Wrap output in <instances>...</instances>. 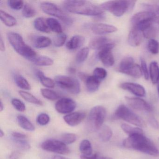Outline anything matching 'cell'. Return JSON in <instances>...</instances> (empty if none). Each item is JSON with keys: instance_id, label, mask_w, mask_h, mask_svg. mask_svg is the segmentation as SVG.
<instances>
[{"instance_id": "cell-1", "label": "cell", "mask_w": 159, "mask_h": 159, "mask_svg": "<svg viewBox=\"0 0 159 159\" xmlns=\"http://www.w3.org/2000/svg\"><path fill=\"white\" fill-rule=\"evenodd\" d=\"M124 147L139 151L153 156H159V150L150 139L143 134H135L129 136L123 142Z\"/></svg>"}, {"instance_id": "cell-2", "label": "cell", "mask_w": 159, "mask_h": 159, "mask_svg": "<svg viewBox=\"0 0 159 159\" xmlns=\"http://www.w3.org/2000/svg\"><path fill=\"white\" fill-rule=\"evenodd\" d=\"M63 6L66 11L75 14L97 17L104 13L101 7L88 1H66Z\"/></svg>"}, {"instance_id": "cell-3", "label": "cell", "mask_w": 159, "mask_h": 159, "mask_svg": "<svg viewBox=\"0 0 159 159\" xmlns=\"http://www.w3.org/2000/svg\"><path fill=\"white\" fill-rule=\"evenodd\" d=\"M9 42L15 51L23 57L30 61L33 57L37 56L36 52L26 44L21 35L15 32H10L8 34Z\"/></svg>"}, {"instance_id": "cell-4", "label": "cell", "mask_w": 159, "mask_h": 159, "mask_svg": "<svg viewBox=\"0 0 159 159\" xmlns=\"http://www.w3.org/2000/svg\"><path fill=\"white\" fill-rule=\"evenodd\" d=\"M135 2L134 1H110L102 3L100 7L117 17H120L126 12L131 11Z\"/></svg>"}, {"instance_id": "cell-5", "label": "cell", "mask_w": 159, "mask_h": 159, "mask_svg": "<svg viewBox=\"0 0 159 159\" xmlns=\"http://www.w3.org/2000/svg\"><path fill=\"white\" fill-rule=\"evenodd\" d=\"M107 111L104 107L96 106L90 111L87 121V130L95 132L100 130L106 118Z\"/></svg>"}, {"instance_id": "cell-6", "label": "cell", "mask_w": 159, "mask_h": 159, "mask_svg": "<svg viewBox=\"0 0 159 159\" xmlns=\"http://www.w3.org/2000/svg\"><path fill=\"white\" fill-rule=\"evenodd\" d=\"M41 8L46 14L57 17L63 23L68 25H71L73 23L71 17L64 12L60 8L54 3L50 2H43L41 3Z\"/></svg>"}, {"instance_id": "cell-7", "label": "cell", "mask_w": 159, "mask_h": 159, "mask_svg": "<svg viewBox=\"0 0 159 159\" xmlns=\"http://www.w3.org/2000/svg\"><path fill=\"white\" fill-rule=\"evenodd\" d=\"M55 82L59 87L70 93L76 95L80 92V84L76 78L70 76L58 75L55 78Z\"/></svg>"}, {"instance_id": "cell-8", "label": "cell", "mask_w": 159, "mask_h": 159, "mask_svg": "<svg viewBox=\"0 0 159 159\" xmlns=\"http://www.w3.org/2000/svg\"><path fill=\"white\" fill-rule=\"evenodd\" d=\"M114 116L117 119H122L136 126L142 127L145 124L144 121L138 115L125 105H121L118 107L114 113Z\"/></svg>"}, {"instance_id": "cell-9", "label": "cell", "mask_w": 159, "mask_h": 159, "mask_svg": "<svg viewBox=\"0 0 159 159\" xmlns=\"http://www.w3.org/2000/svg\"><path fill=\"white\" fill-rule=\"evenodd\" d=\"M43 149L46 151L61 154H68L70 152L69 148L62 140L47 139L41 144Z\"/></svg>"}, {"instance_id": "cell-10", "label": "cell", "mask_w": 159, "mask_h": 159, "mask_svg": "<svg viewBox=\"0 0 159 159\" xmlns=\"http://www.w3.org/2000/svg\"><path fill=\"white\" fill-rule=\"evenodd\" d=\"M76 102L68 98H64L59 99L55 104L57 111L61 114H70L76 109Z\"/></svg>"}, {"instance_id": "cell-11", "label": "cell", "mask_w": 159, "mask_h": 159, "mask_svg": "<svg viewBox=\"0 0 159 159\" xmlns=\"http://www.w3.org/2000/svg\"><path fill=\"white\" fill-rule=\"evenodd\" d=\"M126 103L131 107L136 110L150 112L152 111L150 105L145 100L139 98L125 97Z\"/></svg>"}, {"instance_id": "cell-12", "label": "cell", "mask_w": 159, "mask_h": 159, "mask_svg": "<svg viewBox=\"0 0 159 159\" xmlns=\"http://www.w3.org/2000/svg\"><path fill=\"white\" fill-rule=\"evenodd\" d=\"M111 46H115V43L111 40L105 37L94 38L89 43L90 48L98 51Z\"/></svg>"}, {"instance_id": "cell-13", "label": "cell", "mask_w": 159, "mask_h": 159, "mask_svg": "<svg viewBox=\"0 0 159 159\" xmlns=\"http://www.w3.org/2000/svg\"><path fill=\"white\" fill-rule=\"evenodd\" d=\"M115 46H110L100 50L98 52V58L101 60L104 66L107 67L112 66L114 64V58L112 51Z\"/></svg>"}, {"instance_id": "cell-14", "label": "cell", "mask_w": 159, "mask_h": 159, "mask_svg": "<svg viewBox=\"0 0 159 159\" xmlns=\"http://www.w3.org/2000/svg\"><path fill=\"white\" fill-rule=\"evenodd\" d=\"M91 29L93 33L98 35L110 34L118 30L114 26L102 23L93 24L91 25Z\"/></svg>"}, {"instance_id": "cell-15", "label": "cell", "mask_w": 159, "mask_h": 159, "mask_svg": "<svg viewBox=\"0 0 159 159\" xmlns=\"http://www.w3.org/2000/svg\"><path fill=\"white\" fill-rule=\"evenodd\" d=\"M120 86L122 89L129 91L137 96L142 97L146 95V92L145 88L138 84L131 82L123 83L120 84Z\"/></svg>"}, {"instance_id": "cell-16", "label": "cell", "mask_w": 159, "mask_h": 159, "mask_svg": "<svg viewBox=\"0 0 159 159\" xmlns=\"http://www.w3.org/2000/svg\"><path fill=\"white\" fill-rule=\"evenodd\" d=\"M155 19H156V16L155 13L150 11H145L139 12L134 15L131 18V23L132 26L134 27L147 20Z\"/></svg>"}, {"instance_id": "cell-17", "label": "cell", "mask_w": 159, "mask_h": 159, "mask_svg": "<svg viewBox=\"0 0 159 159\" xmlns=\"http://www.w3.org/2000/svg\"><path fill=\"white\" fill-rule=\"evenodd\" d=\"M85 118V114L83 112H74L66 115L64 120L70 126H74L80 124Z\"/></svg>"}, {"instance_id": "cell-18", "label": "cell", "mask_w": 159, "mask_h": 159, "mask_svg": "<svg viewBox=\"0 0 159 159\" xmlns=\"http://www.w3.org/2000/svg\"><path fill=\"white\" fill-rule=\"evenodd\" d=\"M143 37V34L141 31L133 28L128 35V43L132 47L139 46L142 42Z\"/></svg>"}, {"instance_id": "cell-19", "label": "cell", "mask_w": 159, "mask_h": 159, "mask_svg": "<svg viewBox=\"0 0 159 159\" xmlns=\"http://www.w3.org/2000/svg\"><path fill=\"white\" fill-rule=\"evenodd\" d=\"M85 42V38L81 35H75L70 39L66 44V47L70 50H74L80 48Z\"/></svg>"}, {"instance_id": "cell-20", "label": "cell", "mask_w": 159, "mask_h": 159, "mask_svg": "<svg viewBox=\"0 0 159 159\" xmlns=\"http://www.w3.org/2000/svg\"><path fill=\"white\" fill-rule=\"evenodd\" d=\"M86 89L89 93H94L98 90L100 84V80L93 76H88L84 82Z\"/></svg>"}, {"instance_id": "cell-21", "label": "cell", "mask_w": 159, "mask_h": 159, "mask_svg": "<svg viewBox=\"0 0 159 159\" xmlns=\"http://www.w3.org/2000/svg\"><path fill=\"white\" fill-rule=\"evenodd\" d=\"M35 65L41 66H52L53 64V60L47 56H38L33 57L30 60Z\"/></svg>"}, {"instance_id": "cell-22", "label": "cell", "mask_w": 159, "mask_h": 159, "mask_svg": "<svg viewBox=\"0 0 159 159\" xmlns=\"http://www.w3.org/2000/svg\"><path fill=\"white\" fill-rule=\"evenodd\" d=\"M0 18L3 24L8 27H13L17 24V20L15 17L6 12L4 11H0Z\"/></svg>"}, {"instance_id": "cell-23", "label": "cell", "mask_w": 159, "mask_h": 159, "mask_svg": "<svg viewBox=\"0 0 159 159\" xmlns=\"http://www.w3.org/2000/svg\"><path fill=\"white\" fill-rule=\"evenodd\" d=\"M149 73L152 83H157L159 81V66L155 61H153L150 64Z\"/></svg>"}, {"instance_id": "cell-24", "label": "cell", "mask_w": 159, "mask_h": 159, "mask_svg": "<svg viewBox=\"0 0 159 159\" xmlns=\"http://www.w3.org/2000/svg\"><path fill=\"white\" fill-rule=\"evenodd\" d=\"M52 44L50 38L45 36L37 37L34 41V46L38 49H43L49 47Z\"/></svg>"}, {"instance_id": "cell-25", "label": "cell", "mask_w": 159, "mask_h": 159, "mask_svg": "<svg viewBox=\"0 0 159 159\" xmlns=\"http://www.w3.org/2000/svg\"><path fill=\"white\" fill-rule=\"evenodd\" d=\"M17 120L19 125L25 130L31 132L35 130V126L25 116L19 115L17 117Z\"/></svg>"}, {"instance_id": "cell-26", "label": "cell", "mask_w": 159, "mask_h": 159, "mask_svg": "<svg viewBox=\"0 0 159 159\" xmlns=\"http://www.w3.org/2000/svg\"><path fill=\"white\" fill-rule=\"evenodd\" d=\"M37 75L40 81L43 86L48 88H53L55 86V81L51 78L46 77L44 73L41 70L37 71Z\"/></svg>"}, {"instance_id": "cell-27", "label": "cell", "mask_w": 159, "mask_h": 159, "mask_svg": "<svg viewBox=\"0 0 159 159\" xmlns=\"http://www.w3.org/2000/svg\"><path fill=\"white\" fill-rule=\"evenodd\" d=\"M134 64L133 57H126L121 61L119 66V71L121 73L125 74L126 71Z\"/></svg>"}, {"instance_id": "cell-28", "label": "cell", "mask_w": 159, "mask_h": 159, "mask_svg": "<svg viewBox=\"0 0 159 159\" xmlns=\"http://www.w3.org/2000/svg\"><path fill=\"white\" fill-rule=\"evenodd\" d=\"M46 22L50 30L57 34L62 33V26L58 20L53 18H48L46 19Z\"/></svg>"}, {"instance_id": "cell-29", "label": "cell", "mask_w": 159, "mask_h": 159, "mask_svg": "<svg viewBox=\"0 0 159 159\" xmlns=\"http://www.w3.org/2000/svg\"><path fill=\"white\" fill-rule=\"evenodd\" d=\"M112 135V130L109 126L104 125L99 130L98 137L103 142H107L111 138Z\"/></svg>"}, {"instance_id": "cell-30", "label": "cell", "mask_w": 159, "mask_h": 159, "mask_svg": "<svg viewBox=\"0 0 159 159\" xmlns=\"http://www.w3.org/2000/svg\"><path fill=\"white\" fill-rule=\"evenodd\" d=\"M34 26L38 31L43 33H49L50 32V29L47 25L46 22L42 17H39L34 20Z\"/></svg>"}, {"instance_id": "cell-31", "label": "cell", "mask_w": 159, "mask_h": 159, "mask_svg": "<svg viewBox=\"0 0 159 159\" xmlns=\"http://www.w3.org/2000/svg\"><path fill=\"white\" fill-rule=\"evenodd\" d=\"M19 94L25 100L29 103L35 105L42 106L43 105L42 102L39 99L34 96L32 94L27 92L24 91H19Z\"/></svg>"}, {"instance_id": "cell-32", "label": "cell", "mask_w": 159, "mask_h": 159, "mask_svg": "<svg viewBox=\"0 0 159 159\" xmlns=\"http://www.w3.org/2000/svg\"><path fill=\"white\" fill-rule=\"evenodd\" d=\"M80 150L83 155H92L93 148L91 142L88 139H84L81 141L80 146Z\"/></svg>"}, {"instance_id": "cell-33", "label": "cell", "mask_w": 159, "mask_h": 159, "mask_svg": "<svg viewBox=\"0 0 159 159\" xmlns=\"http://www.w3.org/2000/svg\"><path fill=\"white\" fill-rule=\"evenodd\" d=\"M15 81L18 87L25 90H30L31 89L30 84L27 80L22 75L16 74L15 76Z\"/></svg>"}, {"instance_id": "cell-34", "label": "cell", "mask_w": 159, "mask_h": 159, "mask_svg": "<svg viewBox=\"0 0 159 159\" xmlns=\"http://www.w3.org/2000/svg\"><path fill=\"white\" fill-rule=\"evenodd\" d=\"M125 74L129 75L136 79H139L141 78L143 73L141 67L137 64H134L126 71Z\"/></svg>"}, {"instance_id": "cell-35", "label": "cell", "mask_w": 159, "mask_h": 159, "mask_svg": "<svg viewBox=\"0 0 159 159\" xmlns=\"http://www.w3.org/2000/svg\"><path fill=\"white\" fill-rule=\"evenodd\" d=\"M41 93L44 98L52 101L57 100L60 98L56 92L50 89L43 88L41 89Z\"/></svg>"}, {"instance_id": "cell-36", "label": "cell", "mask_w": 159, "mask_h": 159, "mask_svg": "<svg viewBox=\"0 0 159 159\" xmlns=\"http://www.w3.org/2000/svg\"><path fill=\"white\" fill-rule=\"evenodd\" d=\"M123 131L126 133L129 136L135 134H143V132L142 129L139 127H134L128 125L126 124H123L121 125Z\"/></svg>"}, {"instance_id": "cell-37", "label": "cell", "mask_w": 159, "mask_h": 159, "mask_svg": "<svg viewBox=\"0 0 159 159\" xmlns=\"http://www.w3.org/2000/svg\"><path fill=\"white\" fill-rule=\"evenodd\" d=\"M89 53V49L88 47H84L81 49L76 55V60L78 64H81L86 60Z\"/></svg>"}, {"instance_id": "cell-38", "label": "cell", "mask_w": 159, "mask_h": 159, "mask_svg": "<svg viewBox=\"0 0 159 159\" xmlns=\"http://www.w3.org/2000/svg\"><path fill=\"white\" fill-rule=\"evenodd\" d=\"M22 15L25 18H32L36 15V11L31 5L27 3L23 8Z\"/></svg>"}, {"instance_id": "cell-39", "label": "cell", "mask_w": 159, "mask_h": 159, "mask_svg": "<svg viewBox=\"0 0 159 159\" xmlns=\"http://www.w3.org/2000/svg\"><path fill=\"white\" fill-rule=\"evenodd\" d=\"M77 135L72 133H65L61 136L62 141L66 145L74 143L77 140Z\"/></svg>"}, {"instance_id": "cell-40", "label": "cell", "mask_w": 159, "mask_h": 159, "mask_svg": "<svg viewBox=\"0 0 159 159\" xmlns=\"http://www.w3.org/2000/svg\"><path fill=\"white\" fill-rule=\"evenodd\" d=\"M14 143L21 149L23 150H28L30 148V144L26 139H12Z\"/></svg>"}, {"instance_id": "cell-41", "label": "cell", "mask_w": 159, "mask_h": 159, "mask_svg": "<svg viewBox=\"0 0 159 159\" xmlns=\"http://www.w3.org/2000/svg\"><path fill=\"white\" fill-rule=\"evenodd\" d=\"M67 39V36L65 33L57 34L54 39V44L56 47H60L65 44Z\"/></svg>"}, {"instance_id": "cell-42", "label": "cell", "mask_w": 159, "mask_h": 159, "mask_svg": "<svg viewBox=\"0 0 159 159\" xmlns=\"http://www.w3.org/2000/svg\"><path fill=\"white\" fill-rule=\"evenodd\" d=\"M148 49L151 53L156 54L159 52V43L154 39H150L148 43Z\"/></svg>"}, {"instance_id": "cell-43", "label": "cell", "mask_w": 159, "mask_h": 159, "mask_svg": "<svg viewBox=\"0 0 159 159\" xmlns=\"http://www.w3.org/2000/svg\"><path fill=\"white\" fill-rule=\"evenodd\" d=\"M157 34V28L156 27L154 26L153 25L142 32L143 37H145L146 39H153V38H155Z\"/></svg>"}, {"instance_id": "cell-44", "label": "cell", "mask_w": 159, "mask_h": 159, "mask_svg": "<svg viewBox=\"0 0 159 159\" xmlns=\"http://www.w3.org/2000/svg\"><path fill=\"white\" fill-rule=\"evenodd\" d=\"M107 70L103 68H96L93 71V76L99 80L105 79L107 76Z\"/></svg>"}, {"instance_id": "cell-45", "label": "cell", "mask_w": 159, "mask_h": 159, "mask_svg": "<svg viewBox=\"0 0 159 159\" xmlns=\"http://www.w3.org/2000/svg\"><path fill=\"white\" fill-rule=\"evenodd\" d=\"M8 4L10 8L16 11H19L23 9L24 6V2L23 1H15V0H10L8 1Z\"/></svg>"}, {"instance_id": "cell-46", "label": "cell", "mask_w": 159, "mask_h": 159, "mask_svg": "<svg viewBox=\"0 0 159 159\" xmlns=\"http://www.w3.org/2000/svg\"><path fill=\"white\" fill-rule=\"evenodd\" d=\"M50 118L48 114L45 113H41L38 115L37 118V123L40 125L44 126L49 123Z\"/></svg>"}, {"instance_id": "cell-47", "label": "cell", "mask_w": 159, "mask_h": 159, "mask_svg": "<svg viewBox=\"0 0 159 159\" xmlns=\"http://www.w3.org/2000/svg\"><path fill=\"white\" fill-rule=\"evenodd\" d=\"M11 103L14 107L18 111L23 112L25 111V105L20 99L13 98L12 99Z\"/></svg>"}, {"instance_id": "cell-48", "label": "cell", "mask_w": 159, "mask_h": 159, "mask_svg": "<svg viewBox=\"0 0 159 159\" xmlns=\"http://www.w3.org/2000/svg\"><path fill=\"white\" fill-rule=\"evenodd\" d=\"M140 63H141V68L142 70V73L144 75V78L146 80H148L149 79L148 70V66L146 61L143 58L140 59Z\"/></svg>"}, {"instance_id": "cell-49", "label": "cell", "mask_w": 159, "mask_h": 159, "mask_svg": "<svg viewBox=\"0 0 159 159\" xmlns=\"http://www.w3.org/2000/svg\"><path fill=\"white\" fill-rule=\"evenodd\" d=\"M12 139H26L27 135L19 132H14L12 133Z\"/></svg>"}, {"instance_id": "cell-50", "label": "cell", "mask_w": 159, "mask_h": 159, "mask_svg": "<svg viewBox=\"0 0 159 159\" xmlns=\"http://www.w3.org/2000/svg\"><path fill=\"white\" fill-rule=\"evenodd\" d=\"M148 122L150 125H151L152 127H153V128L158 129L159 128V124L155 118L153 117L150 118L148 120Z\"/></svg>"}, {"instance_id": "cell-51", "label": "cell", "mask_w": 159, "mask_h": 159, "mask_svg": "<svg viewBox=\"0 0 159 159\" xmlns=\"http://www.w3.org/2000/svg\"><path fill=\"white\" fill-rule=\"evenodd\" d=\"M98 157L97 154H92L91 155H83L82 154L80 156L81 159H98Z\"/></svg>"}, {"instance_id": "cell-52", "label": "cell", "mask_w": 159, "mask_h": 159, "mask_svg": "<svg viewBox=\"0 0 159 159\" xmlns=\"http://www.w3.org/2000/svg\"><path fill=\"white\" fill-rule=\"evenodd\" d=\"M20 154L17 152H13L11 155L9 156V159H18L20 157Z\"/></svg>"}, {"instance_id": "cell-53", "label": "cell", "mask_w": 159, "mask_h": 159, "mask_svg": "<svg viewBox=\"0 0 159 159\" xmlns=\"http://www.w3.org/2000/svg\"><path fill=\"white\" fill-rule=\"evenodd\" d=\"M5 49H6V47H5L4 40L2 39V37L1 36L0 37V50L1 52H4L5 51Z\"/></svg>"}, {"instance_id": "cell-54", "label": "cell", "mask_w": 159, "mask_h": 159, "mask_svg": "<svg viewBox=\"0 0 159 159\" xmlns=\"http://www.w3.org/2000/svg\"><path fill=\"white\" fill-rule=\"evenodd\" d=\"M89 75L86 74V73H84V72H80L79 73V77L80 79L81 80L83 81H85L86 79H87V77Z\"/></svg>"}, {"instance_id": "cell-55", "label": "cell", "mask_w": 159, "mask_h": 159, "mask_svg": "<svg viewBox=\"0 0 159 159\" xmlns=\"http://www.w3.org/2000/svg\"><path fill=\"white\" fill-rule=\"evenodd\" d=\"M153 12L159 15V3L156 5H153Z\"/></svg>"}, {"instance_id": "cell-56", "label": "cell", "mask_w": 159, "mask_h": 159, "mask_svg": "<svg viewBox=\"0 0 159 159\" xmlns=\"http://www.w3.org/2000/svg\"><path fill=\"white\" fill-rule=\"evenodd\" d=\"M52 159H69L67 158H65L63 156H59V155H55L52 157Z\"/></svg>"}, {"instance_id": "cell-57", "label": "cell", "mask_w": 159, "mask_h": 159, "mask_svg": "<svg viewBox=\"0 0 159 159\" xmlns=\"http://www.w3.org/2000/svg\"><path fill=\"white\" fill-rule=\"evenodd\" d=\"M68 71L71 74H73L76 72V69L73 68H70L68 69Z\"/></svg>"}, {"instance_id": "cell-58", "label": "cell", "mask_w": 159, "mask_h": 159, "mask_svg": "<svg viewBox=\"0 0 159 159\" xmlns=\"http://www.w3.org/2000/svg\"><path fill=\"white\" fill-rule=\"evenodd\" d=\"M3 109H4V105H3L2 101L1 100V102H0V110H1V111H2Z\"/></svg>"}, {"instance_id": "cell-59", "label": "cell", "mask_w": 159, "mask_h": 159, "mask_svg": "<svg viewBox=\"0 0 159 159\" xmlns=\"http://www.w3.org/2000/svg\"><path fill=\"white\" fill-rule=\"evenodd\" d=\"M4 135V132H3V131L2 129H1V130H0V137L2 138Z\"/></svg>"}, {"instance_id": "cell-60", "label": "cell", "mask_w": 159, "mask_h": 159, "mask_svg": "<svg viewBox=\"0 0 159 159\" xmlns=\"http://www.w3.org/2000/svg\"><path fill=\"white\" fill-rule=\"evenodd\" d=\"M98 159H112L109 157H98Z\"/></svg>"}, {"instance_id": "cell-61", "label": "cell", "mask_w": 159, "mask_h": 159, "mask_svg": "<svg viewBox=\"0 0 159 159\" xmlns=\"http://www.w3.org/2000/svg\"><path fill=\"white\" fill-rule=\"evenodd\" d=\"M157 90H158V93H159V81L157 83Z\"/></svg>"}]
</instances>
